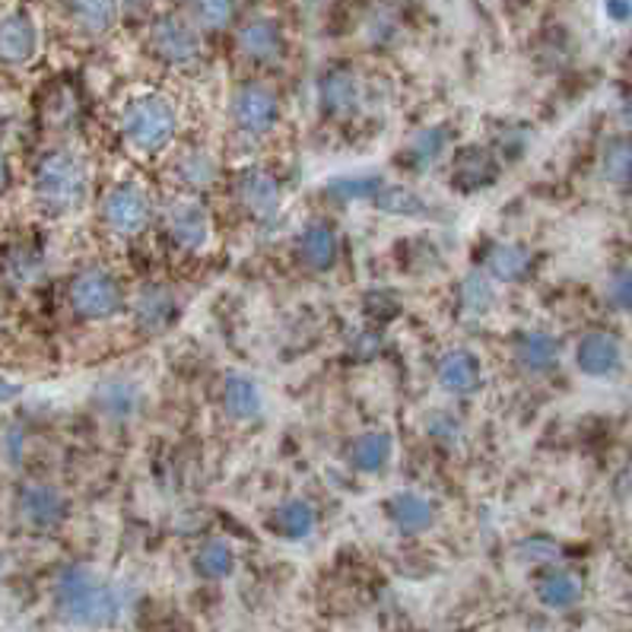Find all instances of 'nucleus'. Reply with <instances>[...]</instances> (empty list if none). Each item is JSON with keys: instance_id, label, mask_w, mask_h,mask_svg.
Wrapping results in <instances>:
<instances>
[{"instance_id": "obj_24", "label": "nucleus", "mask_w": 632, "mask_h": 632, "mask_svg": "<svg viewBox=\"0 0 632 632\" xmlns=\"http://www.w3.org/2000/svg\"><path fill=\"white\" fill-rule=\"evenodd\" d=\"M179 185L187 191H207V187L217 182L220 175V166H217V156L204 147H191L179 153L175 166H172Z\"/></svg>"}, {"instance_id": "obj_13", "label": "nucleus", "mask_w": 632, "mask_h": 632, "mask_svg": "<svg viewBox=\"0 0 632 632\" xmlns=\"http://www.w3.org/2000/svg\"><path fill=\"white\" fill-rule=\"evenodd\" d=\"M499 172H502V166H499L496 153L474 144V147H464L454 156L451 182L461 191H484V187L496 185Z\"/></svg>"}, {"instance_id": "obj_17", "label": "nucleus", "mask_w": 632, "mask_h": 632, "mask_svg": "<svg viewBox=\"0 0 632 632\" xmlns=\"http://www.w3.org/2000/svg\"><path fill=\"white\" fill-rule=\"evenodd\" d=\"M134 321L144 335H162L179 318V302L166 287H147L134 299Z\"/></svg>"}, {"instance_id": "obj_37", "label": "nucleus", "mask_w": 632, "mask_h": 632, "mask_svg": "<svg viewBox=\"0 0 632 632\" xmlns=\"http://www.w3.org/2000/svg\"><path fill=\"white\" fill-rule=\"evenodd\" d=\"M232 7H235V0H197V16H200L204 26L223 29L226 23L232 20Z\"/></svg>"}, {"instance_id": "obj_6", "label": "nucleus", "mask_w": 632, "mask_h": 632, "mask_svg": "<svg viewBox=\"0 0 632 632\" xmlns=\"http://www.w3.org/2000/svg\"><path fill=\"white\" fill-rule=\"evenodd\" d=\"M229 114H232V124H235V131L242 137L260 141V137H267L277 127V121H280V102H277V96L267 86L245 83V86L235 89Z\"/></svg>"}, {"instance_id": "obj_41", "label": "nucleus", "mask_w": 632, "mask_h": 632, "mask_svg": "<svg viewBox=\"0 0 632 632\" xmlns=\"http://www.w3.org/2000/svg\"><path fill=\"white\" fill-rule=\"evenodd\" d=\"M20 398V385L13 378H3L0 375V404H13Z\"/></svg>"}, {"instance_id": "obj_30", "label": "nucleus", "mask_w": 632, "mask_h": 632, "mask_svg": "<svg viewBox=\"0 0 632 632\" xmlns=\"http://www.w3.org/2000/svg\"><path fill=\"white\" fill-rule=\"evenodd\" d=\"M232 569H235V554H232V547L226 540L210 537V540H204L197 547V554H194V572L200 579L220 582L226 575H232Z\"/></svg>"}, {"instance_id": "obj_4", "label": "nucleus", "mask_w": 632, "mask_h": 632, "mask_svg": "<svg viewBox=\"0 0 632 632\" xmlns=\"http://www.w3.org/2000/svg\"><path fill=\"white\" fill-rule=\"evenodd\" d=\"M71 308L86 321H109L124 308V290L112 270L83 267L71 280Z\"/></svg>"}, {"instance_id": "obj_7", "label": "nucleus", "mask_w": 632, "mask_h": 632, "mask_svg": "<svg viewBox=\"0 0 632 632\" xmlns=\"http://www.w3.org/2000/svg\"><path fill=\"white\" fill-rule=\"evenodd\" d=\"M166 232L175 248L182 252H200L210 235H214V220L210 210L197 197H179L166 210Z\"/></svg>"}, {"instance_id": "obj_39", "label": "nucleus", "mask_w": 632, "mask_h": 632, "mask_svg": "<svg viewBox=\"0 0 632 632\" xmlns=\"http://www.w3.org/2000/svg\"><path fill=\"white\" fill-rule=\"evenodd\" d=\"M23 448H26V439H23V429L20 426H7L0 433V454H3L7 464H20Z\"/></svg>"}, {"instance_id": "obj_16", "label": "nucleus", "mask_w": 632, "mask_h": 632, "mask_svg": "<svg viewBox=\"0 0 632 632\" xmlns=\"http://www.w3.org/2000/svg\"><path fill=\"white\" fill-rule=\"evenodd\" d=\"M318 102L328 114H353L363 102L360 76L347 68H331L318 80Z\"/></svg>"}, {"instance_id": "obj_2", "label": "nucleus", "mask_w": 632, "mask_h": 632, "mask_svg": "<svg viewBox=\"0 0 632 632\" xmlns=\"http://www.w3.org/2000/svg\"><path fill=\"white\" fill-rule=\"evenodd\" d=\"M33 194L41 214L54 220L74 217L76 210H83L89 197V169L83 156L74 149H51L48 156H41V162L36 166Z\"/></svg>"}, {"instance_id": "obj_9", "label": "nucleus", "mask_w": 632, "mask_h": 632, "mask_svg": "<svg viewBox=\"0 0 632 632\" xmlns=\"http://www.w3.org/2000/svg\"><path fill=\"white\" fill-rule=\"evenodd\" d=\"M235 191H239V204L245 207V214L252 220H258V223L277 220L280 204H283V194H280V182L267 169H260V166L242 169Z\"/></svg>"}, {"instance_id": "obj_11", "label": "nucleus", "mask_w": 632, "mask_h": 632, "mask_svg": "<svg viewBox=\"0 0 632 632\" xmlns=\"http://www.w3.org/2000/svg\"><path fill=\"white\" fill-rule=\"evenodd\" d=\"M436 378H439V388L446 394L454 398H471L481 391L484 385V366H481V356L458 347V350H448L446 356L439 360L436 366Z\"/></svg>"}, {"instance_id": "obj_20", "label": "nucleus", "mask_w": 632, "mask_h": 632, "mask_svg": "<svg viewBox=\"0 0 632 632\" xmlns=\"http://www.w3.org/2000/svg\"><path fill=\"white\" fill-rule=\"evenodd\" d=\"M531 264H534V255H531L527 245H521V242H493L486 248L484 270L496 283H519L527 277Z\"/></svg>"}, {"instance_id": "obj_28", "label": "nucleus", "mask_w": 632, "mask_h": 632, "mask_svg": "<svg viewBox=\"0 0 632 632\" xmlns=\"http://www.w3.org/2000/svg\"><path fill=\"white\" fill-rule=\"evenodd\" d=\"M391 451H394V439L385 433V429H373V433H363L356 442H353V467L363 471V474H381L391 461Z\"/></svg>"}, {"instance_id": "obj_32", "label": "nucleus", "mask_w": 632, "mask_h": 632, "mask_svg": "<svg viewBox=\"0 0 632 632\" xmlns=\"http://www.w3.org/2000/svg\"><path fill=\"white\" fill-rule=\"evenodd\" d=\"M385 185L381 175L375 172H363V175H340L331 185L325 187V194L337 200V204H360V200H369L373 204L378 197V191Z\"/></svg>"}, {"instance_id": "obj_34", "label": "nucleus", "mask_w": 632, "mask_h": 632, "mask_svg": "<svg viewBox=\"0 0 632 632\" xmlns=\"http://www.w3.org/2000/svg\"><path fill=\"white\" fill-rule=\"evenodd\" d=\"M604 179L617 187L632 185V144L630 141H613L604 153Z\"/></svg>"}, {"instance_id": "obj_29", "label": "nucleus", "mask_w": 632, "mask_h": 632, "mask_svg": "<svg viewBox=\"0 0 632 632\" xmlns=\"http://www.w3.org/2000/svg\"><path fill=\"white\" fill-rule=\"evenodd\" d=\"M381 214H391V217H408V220H423V217H433L429 210V200L416 191H410L408 185H381L378 197L373 200Z\"/></svg>"}, {"instance_id": "obj_35", "label": "nucleus", "mask_w": 632, "mask_h": 632, "mask_svg": "<svg viewBox=\"0 0 632 632\" xmlns=\"http://www.w3.org/2000/svg\"><path fill=\"white\" fill-rule=\"evenodd\" d=\"M607 302L617 308V312H632V270L630 267H620L610 274L607 280Z\"/></svg>"}, {"instance_id": "obj_22", "label": "nucleus", "mask_w": 632, "mask_h": 632, "mask_svg": "<svg viewBox=\"0 0 632 632\" xmlns=\"http://www.w3.org/2000/svg\"><path fill=\"white\" fill-rule=\"evenodd\" d=\"M223 410L239 420V423H252L258 420L264 410V398H260L258 381L245 373H229L223 381Z\"/></svg>"}, {"instance_id": "obj_5", "label": "nucleus", "mask_w": 632, "mask_h": 632, "mask_svg": "<svg viewBox=\"0 0 632 632\" xmlns=\"http://www.w3.org/2000/svg\"><path fill=\"white\" fill-rule=\"evenodd\" d=\"M153 217V200L147 187L137 182H121L114 185L102 200V223L118 239H134L149 226Z\"/></svg>"}, {"instance_id": "obj_21", "label": "nucleus", "mask_w": 632, "mask_h": 632, "mask_svg": "<svg viewBox=\"0 0 632 632\" xmlns=\"http://www.w3.org/2000/svg\"><path fill=\"white\" fill-rule=\"evenodd\" d=\"M239 48H242L245 58H252L258 64L277 61L283 54V33L274 20L258 16V20H252L239 29Z\"/></svg>"}, {"instance_id": "obj_1", "label": "nucleus", "mask_w": 632, "mask_h": 632, "mask_svg": "<svg viewBox=\"0 0 632 632\" xmlns=\"http://www.w3.org/2000/svg\"><path fill=\"white\" fill-rule=\"evenodd\" d=\"M54 610L71 627L99 630L121 617L124 597L89 566H68L54 579Z\"/></svg>"}, {"instance_id": "obj_33", "label": "nucleus", "mask_w": 632, "mask_h": 632, "mask_svg": "<svg viewBox=\"0 0 632 632\" xmlns=\"http://www.w3.org/2000/svg\"><path fill=\"white\" fill-rule=\"evenodd\" d=\"M448 149V131L446 127H426V131H420L413 141H410L408 147V162L410 169H429L433 162H439L442 156H446Z\"/></svg>"}, {"instance_id": "obj_38", "label": "nucleus", "mask_w": 632, "mask_h": 632, "mask_svg": "<svg viewBox=\"0 0 632 632\" xmlns=\"http://www.w3.org/2000/svg\"><path fill=\"white\" fill-rule=\"evenodd\" d=\"M429 436L442 446H458L461 442V423L448 413H436V416H429Z\"/></svg>"}, {"instance_id": "obj_23", "label": "nucleus", "mask_w": 632, "mask_h": 632, "mask_svg": "<svg viewBox=\"0 0 632 632\" xmlns=\"http://www.w3.org/2000/svg\"><path fill=\"white\" fill-rule=\"evenodd\" d=\"M534 595L550 610H569L582 600V579L569 569H547L537 579Z\"/></svg>"}, {"instance_id": "obj_26", "label": "nucleus", "mask_w": 632, "mask_h": 632, "mask_svg": "<svg viewBox=\"0 0 632 632\" xmlns=\"http://www.w3.org/2000/svg\"><path fill=\"white\" fill-rule=\"evenodd\" d=\"M96 404L109 420H131L144 404V394L131 378H109V381L99 385Z\"/></svg>"}, {"instance_id": "obj_36", "label": "nucleus", "mask_w": 632, "mask_h": 632, "mask_svg": "<svg viewBox=\"0 0 632 632\" xmlns=\"http://www.w3.org/2000/svg\"><path fill=\"white\" fill-rule=\"evenodd\" d=\"M521 559L531 566H554L559 559V544L550 537H527L521 544Z\"/></svg>"}, {"instance_id": "obj_10", "label": "nucleus", "mask_w": 632, "mask_h": 632, "mask_svg": "<svg viewBox=\"0 0 632 632\" xmlns=\"http://www.w3.org/2000/svg\"><path fill=\"white\" fill-rule=\"evenodd\" d=\"M16 512L36 531H51L68 519V499L58 486L26 484L16 496Z\"/></svg>"}, {"instance_id": "obj_18", "label": "nucleus", "mask_w": 632, "mask_h": 632, "mask_svg": "<svg viewBox=\"0 0 632 632\" xmlns=\"http://www.w3.org/2000/svg\"><path fill=\"white\" fill-rule=\"evenodd\" d=\"M512 356L524 373H554L559 366V340L550 331H521L512 343Z\"/></svg>"}, {"instance_id": "obj_12", "label": "nucleus", "mask_w": 632, "mask_h": 632, "mask_svg": "<svg viewBox=\"0 0 632 632\" xmlns=\"http://www.w3.org/2000/svg\"><path fill=\"white\" fill-rule=\"evenodd\" d=\"M623 363V347L610 331H588L575 347V366L588 378H610Z\"/></svg>"}, {"instance_id": "obj_27", "label": "nucleus", "mask_w": 632, "mask_h": 632, "mask_svg": "<svg viewBox=\"0 0 632 632\" xmlns=\"http://www.w3.org/2000/svg\"><path fill=\"white\" fill-rule=\"evenodd\" d=\"M315 524H318V512H315V506L308 499H287L274 512V519H270L274 534L283 537V540H305V537H312Z\"/></svg>"}, {"instance_id": "obj_25", "label": "nucleus", "mask_w": 632, "mask_h": 632, "mask_svg": "<svg viewBox=\"0 0 632 632\" xmlns=\"http://www.w3.org/2000/svg\"><path fill=\"white\" fill-rule=\"evenodd\" d=\"M499 302L496 280L486 270H471L458 287V312L464 318H486Z\"/></svg>"}, {"instance_id": "obj_8", "label": "nucleus", "mask_w": 632, "mask_h": 632, "mask_svg": "<svg viewBox=\"0 0 632 632\" xmlns=\"http://www.w3.org/2000/svg\"><path fill=\"white\" fill-rule=\"evenodd\" d=\"M149 45L156 58L175 68H191L200 58V36L182 16H159L149 29Z\"/></svg>"}, {"instance_id": "obj_14", "label": "nucleus", "mask_w": 632, "mask_h": 632, "mask_svg": "<svg viewBox=\"0 0 632 632\" xmlns=\"http://www.w3.org/2000/svg\"><path fill=\"white\" fill-rule=\"evenodd\" d=\"M385 509H388L391 524H394L401 534H408V537H416V534L429 531L433 521H436V506H433V499L423 496V493H416V489H401V493H394V496L388 499Z\"/></svg>"}, {"instance_id": "obj_15", "label": "nucleus", "mask_w": 632, "mask_h": 632, "mask_svg": "<svg viewBox=\"0 0 632 632\" xmlns=\"http://www.w3.org/2000/svg\"><path fill=\"white\" fill-rule=\"evenodd\" d=\"M296 255L308 270H331L337 260V229L328 220H308L299 229Z\"/></svg>"}, {"instance_id": "obj_42", "label": "nucleus", "mask_w": 632, "mask_h": 632, "mask_svg": "<svg viewBox=\"0 0 632 632\" xmlns=\"http://www.w3.org/2000/svg\"><path fill=\"white\" fill-rule=\"evenodd\" d=\"M7 185H10V166H7V156L0 149V191H7Z\"/></svg>"}, {"instance_id": "obj_19", "label": "nucleus", "mask_w": 632, "mask_h": 632, "mask_svg": "<svg viewBox=\"0 0 632 632\" xmlns=\"http://www.w3.org/2000/svg\"><path fill=\"white\" fill-rule=\"evenodd\" d=\"M38 48L36 23L26 13H10L0 20V61L3 64H26Z\"/></svg>"}, {"instance_id": "obj_40", "label": "nucleus", "mask_w": 632, "mask_h": 632, "mask_svg": "<svg viewBox=\"0 0 632 632\" xmlns=\"http://www.w3.org/2000/svg\"><path fill=\"white\" fill-rule=\"evenodd\" d=\"M607 13L617 23H627L632 16V0H607Z\"/></svg>"}, {"instance_id": "obj_31", "label": "nucleus", "mask_w": 632, "mask_h": 632, "mask_svg": "<svg viewBox=\"0 0 632 632\" xmlns=\"http://www.w3.org/2000/svg\"><path fill=\"white\" fill-rule=\"evenodd\" d=\"M68 10L80 29L102 36L118 23V0H68Z\"/></svg>"}, {"instance_id": "obj_3", "label": "nucleus", "mask_w": 632, "mask_h": 632, "mask_svg": "<svg viewBox=\"0 0 632 632\" xmlns=\"http://www.w3.org/2000/svg\"><path fill=\"white\" fill-rule=\"evenodd\" d=\"M179 114L166 96H137L121 112V137L124 144L144 156H156L175 141Z\"/></svg>"}]
</instances>
